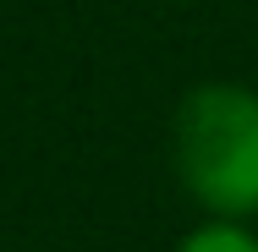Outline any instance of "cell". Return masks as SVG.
I'll return each mask as SVG.
<instances>
[{
  "instance_id": "cell-1",
  "label": "cell",
  "mask_w": 258,
  "mask_h": 252,
  "mask_svg": "<svg viewBox=\"0 0 258 252\" xmlns=\"http://www.w3.org/2000/svg\"><path fill=\"white\" fill-rule=\"evenodd\" d=\"M181 187L214 219L258 214V94L242 82H204L176 110Z\"/></svg>"
},
{
  "instance_id": "cell-2",
  "label": "cell",
  "mask_w": 258,
  "mask_h": 252,
  "mask_svg": "<svg viewBox=\"0 0 258 252\" xmlns=\"http://www.w3.org/2000/svg\"><path fill=\"white\" fill-rule=\"evenodd\" d=\"M176 252H258V236L242 219H209V225H198Z\"/></svg>"
}]
</instances>
